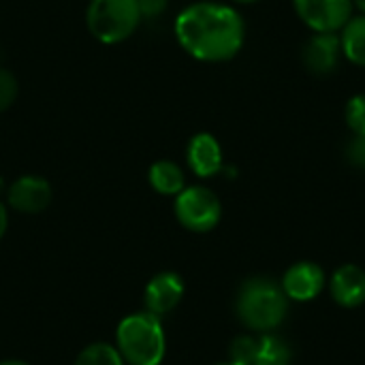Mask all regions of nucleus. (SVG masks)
<instances>
[{
	"label": "nucleus",
	"mask_w": 365,
	"mask_h": 365,
	"mask_svg": "<svg viewBox=\"0 0 365 365\" xmlns=\"http://www.w3.org/2000/svg\"><path fill=\"white\" fill-rule=\"evenodd\" d=\"M178 43L201 62L235 58L246 38L242 15L222 2H195L175 17Z\"/></svg>",
	"instance_id": "f257e3e1"
},
{
	"label": "nucleus",
	"mask_w": 365,
	"mask_h": 365,
	"mask_svg": "<svg viewBox=\"0 0 365 365\" xmlns=\"http://www.w3.org/2000/svg\"><path fill=\"white\" fill-rule=\"evenodd\" d=\"M115 349L128 365H160L165 359V329L160 317L139 312L126 317L115 331Z\"/></svg>",
	"instance_id": "f03ea898"
},
{
	"label": "nucleus",
	"mask_w": 365,
	"mask_h": 365,
	"mask_svg": "<svg viewBox=\"0 0 365 365\" xmlns=\"http://www.w3.org/2000/svg\"><path fill=\"white\" fill-rule=\"evenodd\" d=\"M289 310V297L282 287L267 278L246 280L237 295V317L255 331L276 329Z\"/></svg>",
	"instance_id": "7ed1b4c3"
},
{
	"label": "nucleus",
	"mask_w": 365,
	"mask_h": 365,
	"mask_svg": "<svg viewBox=\"0 0 365 365\" xmlns=\"http://www.w3.org/2000/svg\"><path fill=\"white\" fill-rule=\"evenodd\" d=\"M86 24L90 34L105 43L115 45L130 38L141 24L137 0H90Z\"/></svg>",
	"instance_id": "20e7f679"
},
{
	"label": "nucleus",
	"mask_w": 365,
	"mask_h": 365,
	"mask_svg": "<svg viewBox=\"0 0 365 365\" xmlns=\"http://www.w3.org/2000/svg\"><path fill=\"white\" fill-rule=\"evenodd\" d=\"M175 216L184 229L207 233L220 222L222 205L210 188L188 186L180 195H175Z\"/></svg>",
	"instance_id": "39448f33"
},
{
	"label": "nucleus",
	"mask_w": 365,
	"mask_h": 365,
	"mask_svg": "<svg viewBox=\"0 0 365 365\" xmlns=\"http://www.w3.org/2000/svg\"><path fill=\"white\" fill-rule=\"evenodd\" d=\"M293 4L314 32H336L353 17V0H293Z\"/></svg>",
	"instance_id": "423d86ee"
},
{
	"label": "nucleus",
	"mask_w": 365,
	"mask_h": 365,
	"mask_svg": "<svg viewBox=\"0 0 365 365\" xmlns=\"http://www.w3.org/2000/svg\"><path fill=\"white\" fill-rule=\"evenodd\" d=\"M340 56H342L340 36H336L334 32H317V34H312L306 41L304 51H302L304 66L317 77L331 75L340 64Z\"/></svg>",
	"instance_id": "0eeeda50"
},
{
	"label": "nucleus",
	"mask_w": 365,
	"mask_h": 365,
	"mask_svg": "<svg viewBox=\"0 0 365 365\" xmlns=\"http://www.w3.org/2000/svg\"><path fill=\"white\" fill-rule=\"evenodd\" d=\"M9 205L21 214H41L51 203V184L38 175H21L9 186Z\"/></svg>",
	"instance_id": "6e6552de"
},
{
	"label": "nucleus",
	"mask_w": 365,
	"mask_h": 365,
	"mask_svg": "<svg viewBox=\"0 0 365 365\" xmlns=\"http://www.w3.org/2000/svg\"><path fill=\"white\" fill-rule=\"evenodd\" d=\"M182 297H184L182 278L175 272H160L145 287V293H143L145 312H152L156 317H165L178 308Z\"/></svg>",
	"instance_id": "1a4fd4ad"
},
{
	"label": "nucleus",
	"mask_w": 365,
	"mask_h": 365,
	"mask_svg": "<svg viewBox=\"0 0 365 365\" xmlns=\"http://www.w3.org/2000/svg\"><path fill=\"white\" fill-rule=\"evenodd\" d=\"M325 287V272L310 261L295 263L287 269L282 278V291L289 299L295 302H310L314 299Z\"/></svg>",
	"instance_id": "9d476101"
},
{
	"label": "nucleus",
	"mask_w": 365,
	"mask_h": 365,
	"mask_svg": "<svg viewBox=\"0 0 365 365\" xmlns=\"http://www.w3.org/2000/svg\"><path fill=\"white\" fill-rule=\"evenodd\" d=\"M188 167L199 178H212L222 171V148L210 133H197L186 148Z\"/></svg>",
	"instance_id": "9b49d317"
},
{
	"label": "nucleus",
	"mask_w": 365,
	"mask_h": 365,
	"mask_svg": "<svg viewBox=\"0 0 365 365\" xmlns=\"http://www.w3.org/2000/svg\"><path fill=\"white\" fill-rule=\"evenodd\" d=\"M331 295L344 308H357L365 302V272L359 265H342L331 276Z\"/></svg>",
	"instance_id": "f8f14e48"
},
{
	"label": "nucleus",
	"mask_w": 365,
	"mask_h": 365,
	"mask_svg": "<svg viewBox=\"0 0 365 365\" xmlns=\"http://www.w3.org/2000/svg\"><path fill=\"white\" fill-rule=\"evenodd\" d=\"M150 186L165 197H175L186 188V178L180 165L171 160H156L148 171Z\"/></svg>",
	"instance_id": "ddd939ff"
},
{
	"label": "nucleus",
	"mask_w": 365,
	"mask_h": 365,
	"mask_svg": "<svg viewBox=\"0 0 365 365\" xmlns=\"http://www.w3.org/2000/svg\"><path fill=\"white\" fill-rule=\"evenodd\" d=\"M342 56H346L353 64L365 66V15L351 17L340 36Z\"/></svg>",
	"instance_id": "4468645a"
},
{
	"label": "nucleus",
	"mask_w": 365,
	"mask_h": 365,
	"mask_svg": "<svg viewBox=\"0 0 365 365\" xmlns=\"http://www.w3.org/2000/svg\"><path fill=\"white\" fill-rule=\"evenodd\" d=\"M291 364V346L278 336H261L255 365H289Z\"/></svg>",
	"instance_id": "2eb2a0df"
},
{
	"label": "nucleus",
	"mask_w": 365,
	"mask_h": 365,
	"mask_svg": "<svg viewBox=\"0 0 365 365\" xmlns=\"http://www.w3.org/2000/svg\"><path fill=\"white\" fill-rule=\"evenodd\" d=\"M75 365H126L122 355L118 353L115 346L111 344H105V342H96V344H90L86 346L77 359Z\"/></svg>",
	"instance_id": "dca6fc26"
},
{
	"label": "nucleus",
	"mask_w": 365,
	"mask_h": 365,
	"mask_svg": "<svg viewBox=\"0 0 365 365\" xmlns=\"http://www.w3.org/2000/svg\"><path fill=\"white\" fill-rule=\"evenodd\" d=\"M257 349H259V338L252 336H240L231 342V364L237 365H255V357H257Z\"/></svg>",
	"instance_id": "f3484780"
},
{
	"label": "nucleus",
	"mask_w": 365,
	"mask_h": 365,
	"mask_svg": "<svg viewBox=\"0 0 365 365\" xmlns=\"http://www.w3.org/2000/svg\"><path fill=\"white\" fill-rule=\"evenodd\" d=\"M344 113H346V124L355 135L365 133V94H355L346 103Z\"/></svg>",
	"instance_id": "a211bd4d"
},
{
	"label": "nucleus",
	"mask_w": 365,
	"mask_h": 365,
	"mask_svg": "<svg viewBox=\"0 0 365 365\" xmlns=\"http://www.w3.org/2000/svg\"><path fill=\"white\" fill-rule=\"evenodd\" d=\"M17 94H19L17 77L9 68L0 66V113L6 111L15 103Z\"/></svg>",
	"instance_id": "6ab92c4d"
},
{
	"label": "nucleus",
	"mask_w": 365,
	"mask_h": 365,
	"mask_svg": "<svg viewBox=\"0 0 365 365\" xmlns=\"http://www.w3.org/2000/svg\"><path fill=\"white\" fill-rule=\"evenodd\" d=\"M346 158L351 165L365 169V133L355 135L346 145Z\"/></svg>",
	"instance_id": "aec40b11"
},
{
	"label": "nucleus",
	"mask_w": 365,
	"mask_h": 365,
	"mask_svg": "<svg viewBox=\"0 0 365 365\" xmlns=\"http://www.w3.org/2000/svg\"><path fill=\"white\" fill-rule=\"evenodd\" d=\"M139 2V13L141 19H156L165 13L169 0H137Z\"/></svg>",
	"instance_id": "412c9836"
},
{
	"label": "nucleus",
	"mask_w": 365,
	"mask_h": 365,
	"mask_svg": "<svg viewBox=\"0 0 365 365\" xmlns=\"http://www.w3.org/2000/svg\"><path fill=\"white\" fill-rule=\"evenodd\" d=\"M6 229H9V214H6V207L0 203V240L4 237Z\"/></svg>",
	"instance_id": "4be33fe9"
},
{
	"label": "nucleus",
	"mask_w": 365,
	"mask_h": 365,
	"mask_svg": "<svg viewBox=\"0 0 365 365\" xmlns=\"http://www.w3.org/2000/svg\"><path fill=\"white\" fill-rule=\"evenodd\" d=\"M0 365H28L26 361H19V359H6V361H0Z\"/></svg>",
	"instance_id": "5701e85b"
},
{
	"label": "nucleus",
	"mask_w": 365,
	"mask_h": 365,
	"mask_svg": "<svg viewBox=\"0 0 365 365\" xmlns=\"http://www.w3.org/2000/svg\"><path fill=\"white\" fill-rule=\"evenodd\" d=\"M353 2H355V4H357L361 11H364V15H365V0H353Z\"/></svg>",
	"instance_id": "b1692460"
},
{
	"label": "nucleus",
	"mask_w": 365,
	"mask_h": 365,
	"mask_svg": "<svg viewBox=\"0 0 365 365\" xmlns=\"http://www.w3.org/2000/svg\"><path fill=\"white\" fill-rule=\"evenodd\" d=\"M235 2H240V4H252V2H259V0H235Z\"/></svg>",
	"instance_id": "393cba45"
},
{
	"label": "nucleus",
	"mask_w": 365,
	"mask_h": 365,
	"mask_svg": "<svg viewBox=\"0 0 365 365\" xmlns=\"http://www.w3.org/2000/svg\"><path fill=\"white\" fill-rule=\"evenodd\" d=\"M225 365H237V364H225Z\"/></svg>",
	"instance_id": "a878e982"
}]
</instances>
